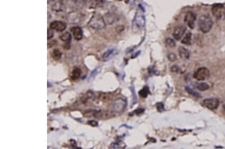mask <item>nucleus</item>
<instances>
[{"instance_id":"22","label":"nucleus","mask_w":225,"mask_h":149,"mask_svg":"<svg viewBox=\"0 0 225 149\" xmlns=\"http://www.w3.org/2000/svg\"><path fill=\"white\" fill-rule=\"evenodd\" d=\"M149 89L148 87H145L144 88H143L142 90L139 92V93L141 97H142L143 98H146L147 97L148 95L149 94Z\"/></svg>"},{"instance_id":"37","label":"nucleus","mask_w":225,"mask_h":149,"mask_svg":"<svg viewBox=\"0 0 225 149\" xmlns=\"http://www.w3.org/2000/svg\"><path fill=\"white\" fill-rule=\"evenodd\" d=\"M223 108H224V111H225V102L224 103V105H223Z\"/></svg>"},{"instance_id":"29","label":"nucleus","mask_w":225,"mask_h":149,"mask_svg":"<svg viewBox=\"0 0 225 149\" xmlns=\"http://www.w3.org/2000/svg\"><path fill=\"white\" fill-rule=\"evenodd\" d=\"M99 72V67L96 68V69L93 70V72L91 73V74L90 77L89 78V79H90V80H92L93 78L95 77L96 75L98 74Z\"/></svg>"},{"instance_id":"2","label":"nucleus","mask_w":225,"mask_h":149,"mask_svg":"<svg viewBox=\"0 0 225 149\" xmlns=\"http://www.w3.org/2000/svg\"><path fill=\"white\" fill-rule=\"evenodd\" d=\"M213 24L212 19L208 15H203L199 19V28L204 33L209 32L212 28Z\"/></svg>"},{"instance_id":"16","label":"nucleus","mask_w":225,"mask_h":149,"mask_svg":"<svg viewBox=\"0 0 225 149\" xmlns=\"http://www.w3.org/2000/svg\"><path fill=\"white\" fill-rule=\"evenodd\" d=\"M118 16L113 13H108L106 14V19H105L106 23H108L110 24H112L118 21Z\"/></svg>"},{"instance_id":"3","label":"nucleus","mask_w":225,"mask_h":149,"mask_svg":"<svg viewBox=\"0 0 225 149\" xmlns=\"http://www.w3.org/2000/svg\"><path fill=\"white\" fill-rule=\"evenodd\" d=\"M146 23V19L141 9L137 11L133 21V29L139 30L144 28Z\"/></svg>"},{"instance_id":"12","label":"nucleus","mask_w":225,"mask_h":149,"mask_svg":"<svg viewBox=\"0 0 225 149\" xmlns=\"http://www.w3.org/2000/svg\"><path fill=\"white\" fill-rule=\"evenodd\" d=\"M67 18L68 22L72 24H77L81 21L82 16L77 12H72L68 14Z\"/></svg>"},{"instance_id":"33","label":"nucleus","mask_w":225,"mask_h":149,"mask_svg":"<svg viewBox=\"0 0 225 149\" xmlns=\"http://www.w3.org/2000/svg\"><path fill=\"white\" fill-rule=\"evenodd\" d=\"M88 124L92 127H97L98 126V122L94 120H90L88 122Z\"/></svg>"},{"instance_id":"11","label":"nucleus","mask_w":225,"mask_h":149,"mask_svg":"<svg viewBox=\"0 0 225 149\" xmlns=\"http://www.w3.org/2000/svg\"><path fill=\"white\" fill-rule=\"evenodd\" d=\"M50 28L59 32L64 31L66 28V25L64 22L60 21H55L50 24Z\"/></svg>"},{"instance_id":"8","label":"nucleus","mask_w":225,"mask_h":149,"mask_svg":"<svg viewBox=\"0 0 225 149\" xmlns=\"http://www.w3.org/2000/svg\"><path fill=\"white\" fill-rule=\"evenodd\" d=\"M196 20V14L192 12H188L185 16V22L191 29L194 28Z\"/></svg>"},{"instance_id":"36","label":"nucleus","mask_w":225,"mask_h":149,"mask_svg":"<svg viewBox=\"0 0 225 149\" xmlns=\"http://www.w3.org/2000/svg\"><path fill=\"white\" fill-rule=\"evenodd\" d=\"M54 1H55V0H48V2L49 3V2H53Z\"/></svg>"},{"instance_id":"31","label":"nucleus","mask_w":225,"mask_h":149,"mask_svg":"<svg viewBox=\"0 0 225 149\" xmlns=\"http://www.w3.org/2000/svg\"><path fill=\"white\" fill-rule=\"evenodd\" d=\"M54 36L53 31L52 29L48 30L47 39L48 40L51 39Z\"/></svg>"},{"instance_id":"25","label":"nucleus","mask_w":225,"mask_h":149,"mask_svg":"<svg viewBox=\"0 0 225 149\" xmlns=\"http://www.w3.org/2000/svg\"><path fill=\"white\" fill-rule=\"evenodd\" d=\"M166 43L169 47L174 48L176 46V43L174 40L170 38H168L166 39Z\"/></svg>"},{"instance_id":"21","label":"nucleus","mask_w":225,"mask_h":149,"mask_svg":"<svg viewBox=\"0 0 225 149\" xmlns=\"http://www.w3.org/2000/svg\"><path fill=\"white\" fill-rule=\"evenodd\" d=\"M62 55V53L59 50L57 49L54 50L51 54L52 57L56 60H59L61 58Z\"/></svg>"},{"instance_id":"13","label":"nucleus","mask_w":225,"mask_h":149,"mask_svg":"<svg viewBox=\"0 0 225 149\" xmlns=\"http://www.w3.org/2000/svg\"><path fill=\"white\" fill-rule=\"evenodd\" d=\"M71 31L72 32L74 39L76 40H80L83 36V30L80 27H73L71 29Z\"/></svg>"},{"instance_id":"1","label":"nucleus","mask_w":225,"mask_h":149,"mask_svg":"<svg viewBox=\"0 0 225 149\" xmlns=\"http://www.w3.org/2000/svg\"><path fill=\"white\" fill-rule=\"evenodd\" d=\"M88 25L93 29L100 30L106 27V23L104 18L100 14L96 13L92 16Z\"/></svg>"},{"instance_id":"9","label":"nucleus","mask_w":225,"mask_h":149,"mask_svg":"<svg viewBox=\"0 0 225 149\" xmlns=\"http://www.w3.org/2000/svg\"><path fill=\"white\" fill-rule=\"evenodd\" d=\"M87 3V0H68V5L70 8L79 10L84 8Z\"/></svg>"},{"instance_id":"15","label":"nucleus","mask_w":225,"mask_h":149,"mask_svg":"<svg viewBox=\"0 0 225 149\" xmlns=\"http://www.w3.org/2000/svg\"><path fill=\"white\" fill-rule=\"evenodd\" d=\"M179 54L181 58L184 60H188L190 56V53L188 50L182 46L179 48Z\"/></svg>"},{"instance_id":"34","label":"nucleus","mask_w":225,"mask_h":149,"mask_svg":"<svg viewBox=\"0 0 225 149\" xmlns=\"http://www.w3.org/2000/svg\"><path fill=\"white\" fill-rule=\"evenodd\" d=\"M180 68L177 65H174L171 67V71L173 72L177 73L179 72Z\"/></svg>"},{"instance_id":"23","label":"nucleus","mask_w":225,"mask_h":149,"mask_svg":"<svg viewBox=\"0 0 225 149\" xmlns=\"http://www.w3.org/2000/svg\"><path fill=\"white\" fill-rule=\"evenodd\" d=\"M197 87L200 91H205L209 89V86L206 83H201L198 84Z\"/></svg>"},{"instance_id":"20","label":"nucleus","mask_w":225,"mask_h":149,"mask_svg":"<svg viewBox=\"0 0 225 149\" xmlns=\"http://www.w3.org/2000/svg\"><path fill=\"white\" fill-rule=\"evenodd\" d=\"M103 5V0H90V5L92 8H98Z\"/></svg>"},{"instance_id":"6","label":"nucleus","mask_w":225,"mask_h":149,"mask_svg":"<svg viewBox=\"0 0 225 149\" xmlns=\"http://www.w3.org/2000/svg\"><path fill=\"white\" fill-rule=\"evenodd\" d=\"M210 75V72L208 68L206 67H201L199 68L196 72L195 73L194 77L197 80H205L208 79Z\"/></svg>"},{"instance_id":"19","label":"nucleus","mask_w":225,"mask_h":149,"mask_svg":"<svg viewBox=\"0 0 225 149\" xmlns=\"http://www.w3.org/2000/svg\"><path fill=\"white\" fill-rule=\"evenodd\" d=\"M192 40V33L191 32H189L186 34V35L182 39V43L186 45H190L191 44Z\"/></svg>"},{"instance_id":"30","label":"nucleus","mask_w":225,"mask_h":149,"mask_svg":"<svg viewBox=\"0 0 225 149\" xmlns=\"http://www.w3.org/2000/svg\"><path fill=\"white\" fill-rule=\"evenodd\" d=\"M157 108L159 112H162L165 110L164 105L162 102H158L157 103Z\"/></svg>"},{"instance_id":"10","label":"nucleus","mask_w":225,"mask_h":149,"mask_svg":"<svg viewBox=\"0 0 225 149\" xmlns=\"http://www.w3.org/2000/svg\"><path fill=\"white\" fill-rule=\"evenodd\" d=\"M186 28L184 26H178L175 28L173 31V37L177 40H179L184 36L185 33L186 32Z\"/></svg>"},{"instance_id":"14","label":"nucleus","mask_w":225,"mask_h":149,"mask_svg":"<svg viewBox=\"0 0 225 149\" xmlns=\"http://www.w3.org/2000/svg\"><path fill=\"white\" fill-rule=\"evenodd\" d=\"M117 53V50L114 48H110L107 50L106 52H105L102 56V59L104 61H107L113 57V56L116 55Z\"/></svg>"},{"instance_id":"17","label":"nucleus","mask_w":225,"mask_h":149,"mask_svg":"<svg viewBox=\"0 0 225 149\" xmlns=\"http://www.w3.org/2000/svg\"><path fill=\"white\" fill-rule=\"evenodd\" d=\"M60 38L62 41L65 42L66 44H70L72 40L71 34L69 32H65L60 36Z\"/></svg>"},{"instance_id":"32","label":"nucleus","mask_w":225,"mask_h":149,"mask_svg":"<svg viewBox=\"0 0 225 149\" xmlns=\"http://www.w3.org/2000/svg\"><path fill=\"white\" fill-rule=\"evenodd\" d=\"M144 108H138L137 110H135L134 111L133 113H135L136 115H139L140 114H141L143 112H144Z\"/></svg>"},{"instance_id":"26","label":"nucleus","mask_w":225,"mask_h":149,"mask_svg":"<svg viewBox=\"0 0 225 149\" xmlns=\"http://www.w3.org/2000/svg\"><path fill=\"white\" fill-rule=\"evenodd\" d=\"M130 89H131V91H132L133 96V99L132 103V106H133V105H135V103H136L137 99L136 95V93H135V89L134 88V87H130Z\"/></svg>"},{"instance_id":"35","label":"nucleus","mask_w":225,"mask_h":149,"mask_svg":"<svg viewBox=\"0 0 225 149\" xmlns=\"http://www.w3.org/2000/svg\"><path fill=\"white\" fill-rule=\"evenodd\" d=\"M111 147L112 148H115V149H117V148H119L121 147V146L120 145L119 143L118 142H114L111 144Z\"/></svg>"},{"instance_id":"24","label":"nucleus","mask_w":225,"mask_h":149,"mask_svg":"<svg viewBox=\"0 0 225 149\" xmlns=\"http://www.w3.org/2000/svg\"><path fill=\"white\" fill-rule=\"evenodd\" d=\"M63 9V4L62 2H58L55 3L53 6V10L56 11H59L62 10Z\"/></svg>"},{"instance_id":"5","label":"nucleus","mask_w":225,"mask_h":149,"mask_svg":"<svg viewBox=\"0 0 225 149\" xmlns=\"http://www.w3.org/2000/svg\"><path fill=\"white\" fill-rule=\"evenodd\" d=\"M212 14L217 19L222 20L225 19V7L222 4H216L212 9Z\"/></svg>"},{"instance_id":"7","label":"nucleus","mask_w":225,"mask_h":149,"mask_svg":"<svg viewBox=\"0 0 225 149\" xmlns=\"http://www.w3.org/2000/svg\"><path fill=\"white\" fill-rule=\"evenodd\" d=\"M203 105L210 110H216L219 106V101L216 98H207L203 102Z\"/></svg>"},{"instance_id":"18","label":"nucleus","mask_w":225,"mask_h":149,"mask_svg":"<svg viewBox=\"0 0 225 149\" xmlns=\"http://www.w3.org/2000/svg\"><path fill=\"white\" fill-rule=\"evenodd\" d=\"M81 74V70L79 68L76 67L73 70L71 75V77L73 80H76L80 77Z\"/></svg>"},{"instance_id":"28","label":"nucleus","mask_w":225,"mask_h":149,"mask_svg":"<svg viewBox=\"0 0 225 149\" xmlns=\"http://www.w3.org/2000/svg\"><path fill=\"white\" fill-rule=\"evenodd\" d=\"M168 59L171 62H174L177 60V56L174 53H170L168 55Z\"/></svg>"},{"instance_id":"4","label":"nucleus","mask_w":225,"mask_h":149,"mask_svg":"<svg viewBox=\"0 0 225 149\" xmlns=\"http://www.w3.org/2000/svg\"><path fill=\"white\" fill-rule=\"evenodd\" d=\"M127 103L125 99L122 98H118L114 101L112 105V109L116 113H122L125 111Z\"/></svg>"},{"instance_id":"27","label":"nucleus","mask_w":225,"mask_h":149,"mask_svg":"<svg viewBox=\"0 0 225 149\" xmlns=\"http://www.w3.org/2000/svg\"><path fill=\"white\" fill-rule=\"evenodd\" d=\"M186 91L188 92L190 94H192L193 96H195L196 97H200V94L198 93L197 92H196L193 91L191 88H190L189 87H186Z\"/></svg>"}]
</instances>
